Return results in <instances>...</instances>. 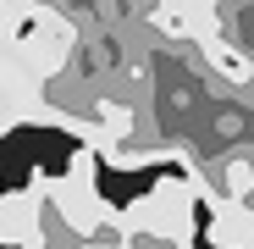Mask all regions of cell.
I'll list each match as a JSON object with an SVG mask.
<instances>
[{
	"label": "cell",
	"instance_id": "6da1fadb",
	"mask_svg": "<svg viewBox=\"0 0 254 249\" xmlns=\"http://www.w3.org/2000/svg\"><path fill=\"white\" fill-rule=\"evenodd\" d=\"M45 188H50V172H33V183H28V188L0 194V244H11V249H33V244H39Z\"/></svg>",
	"mask_w": 254,
	"mask_h": 249
},
{
	"label": "cell",
	"instance_id": "7a4b0ae2",
	"mask_svg": "<svg viewBox=\"0 0 254 249\" xmlns=\"http://www.w3.org/2000/svg\"><path fill=\"white\" fill-rule=\"evenodd\" d=\"M216 199H254V150H227L221 155Z\"/></svg>",
	"mask_w": 254,
	"mask_h": 249
}]
</instances>
